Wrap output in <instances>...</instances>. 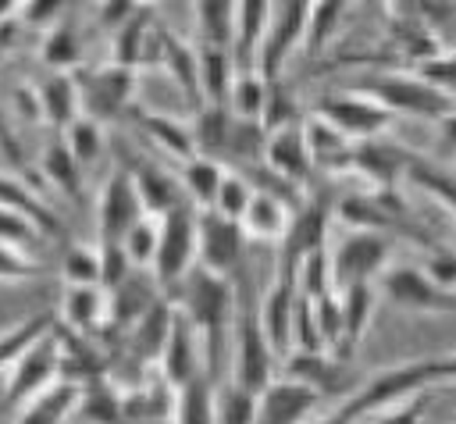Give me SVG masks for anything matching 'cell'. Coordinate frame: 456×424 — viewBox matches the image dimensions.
Wrapping results in <instances>:
<instances>
[{
    "mask_svg": "<svg viewBox=\"0 0 456 424\" xmlns=\"http://www.w3.org/2000/svg\"><path fill=\"white\" fill-rule=\"evenodd\" d=\"M182 314L192 321L200 335V356H203V374L214 378L221 367V356L228 349V328L235 317V285L228 274H214L207 267H192L182 278Z\"/></svg>",
    "mask_w": 456,
    "mask_h": 424,
    "instance_id": "6da1fadb",
    "label": "cell"
},
{
    "mask_svg": "<svg viewBox=\"0 0 456 424\" xmlns=\"http://www.w3.org/2000/svg\"><path fill=\"white\" fill-rule=\"evenodd\" d=\"M456 378V360L452 356H428V360H410V363H395L388 371H378L370 381L356 385V392L346 395V403L335 410L338 420L353 424L367 413H381L410 395H420L424 388H438L449 385Z\"/></svg>",
    "mask_w": 456,
    "mask_h": 424,
    "instance_id": "7a4b0ae2",
    "label": "cell"
},
{
    "mask_svg": "<svg viewBox=\"0 0 456 424\" xmlns=\"http://www.w3.org/2000/svg\"><path fill=\"white\" fill-rule=\"evenodd\" d=\"M356 93L370 96L378 107H385L388 114H413V118H428V121H449L452 118V96L438 93L431 86H424L413 75H374L367 82L356 86Z\"/></svg>",
    "mask_w": 456,
    "mask_h": 424,
    "instance_id": "3957f363",
    "label": "cell"
},
{
    "mask_svg": "<svg viewBox=\"0 0 456 424\" xmlns=\"http://www.w3.org/2000/svg\"><path fill=\"white\" fill-rule=\"evenodd\" d=\"M192 257H196V210L189 203H178L167 214H160L157 253H153L150 271L160 285H171V281L185 278Z\"/></svg>",
    "mask_w": 456,
    "mask_h": 424,
    "instance_id": "277c9868",
    "label": "cell"
},
{
    "mask_svg": "<svg viewBox=\"0 0 456 424\" xmlns=\"http://www.w3.org/2000/svg\"><path fill=\"white\" fill-rule=\"evenodd\" d=\"M385 264H388V242H385V235L381 232H370V228H356L328 257L331 289L370 281V278H378L385 271Z\"/></svg>",
    "mask_w": 456,
    "mask_h": 424,
    "instance_id": "5b68a950",
    "label": "cell"
},
{
    "mask_svg": "<svg viewBox=\"0 0 456 424\" xmlns=\"http://www.w3.org/2000/svg\"><path fill=\"white\" fill-rule=\"evenodd\" d=\"M232 328H235V378L232 381L249 392H260L274 378V349L267 346L256 324V310L242 303L239 314L232 317Z\"/></svg>",
    "mask_w": 456,
    "mask_h": 424,
    "instance_id": "8992f818",
    "label": "cell"
},
{
    "mask_svg": "<svg viewBox=\"0 0 456 424\" xmlns=\"http://www.w3.org/2000/svg\"><path fill=\"white\" fill-rule=\"evenodd\" d=\"M61 367H57V331L50 328L43 338H36L11 367H7V385H4V403L21 406L25 399H32L36 392L50 388L57 381Z\"/></svg>",
    "mask_w": 456,
    "mask_h": 424,
    "instance_id": "52a82bcc",
    "label": "cell"
},
{
    "mask_svg": "<svg viewBox=\"0 0 456 424\" xmlns=\"http://www.w3.org/2000/svg\"><path fill=\"white\" fill-rule=\"evenodd\" d=\"M381 292L395 306L417 310V314H452V306H456L452 289L435 285L420 267H410V264L381 271Z\"/></svg>",
    "mask_w": 456,
    "mask_h": 424,
    "instance_id": "ba28073f",
    "label": "cell"
},
{
    "mask_svg": "<svg viewBox=\"0 0 456 424\" xmlns=\"http://www.w3.org/2000/svg\"><path fill=\"white\" fill-rule=\"evenodd\" d=\"M317 118H324L338 135L346 139H370L378 135L392 114L385 107H378L370 96L363 93H342V96H321V103L314 107Z\"/></svg>",
    "mask_w": 456,
    "mask_h": 424,
    "instance_id": "9c48e42d",
    "label": "cell"
},
{
    "mask_svg": "<svg viewBox=\"0 0 456 424\" xmlns=\"http://www.w3.org/2000/svg\"><path fill=\"white\" fill-rule=\"evenodd\" d=\"M306 11H310V0H281L278 14L267 18V29H264V39H260V50H256V71L267 82L278 78L289 50L303 39Z\"/></svg>",
    "mask_w": 456,
    "mask_h": 424,
    "instance_id": "30bf717a",
    "label": "cell"
},
{
    "mask_svg": "<svg viewBox=\"0 0 456 424\" xmlns=\"http://www.w3.org/2000/svg\"><path fill=\"white\" fill-rule=\"evenodd\" d=\"M321 406V395L296 381V378H271V385H264L256 392V420L253 424H306L314 417V410Z\"/></svg>",
    "mask_w": 456,
    "mask_h": 424,
    "instance_id": "8fae6325",
    "label": "cell"
},
{
    "mask_svg": "<svg viewBox=\"0 0 456 424\" xmlns=\"http://www.w3.org/2000/svg\"><path fill=\"white\" fill-rule=\"evenodd\" d=\"M75 86H78V110H86V118H93V121H107L132 96L135 75H132V68L110 64V68L86 71L82 78H75Z\"/></svg>",
    "mask_w": 456,
    "mask_h": 424,
    "instance_id": "7c38bea8",
    "label": "cell"
},
{
    "mask_svg": "<svg viewBox=\"0 0 456 424\" xmlns=\"http://www.w3.org/2000/svg\"><path fill=\"white\" fill-rule=\"evenodd\" d=\"M242 253V228L239 221L217 214V210H203L196 214V257L200 267L214 271V274H232Z\"/></svg>",
    "mask_w": 456,
    "mask_h": 424,
    "instance_id": "4fadbf2b",
    "label": "cell"
},
{
    "mask_svg": "<svg viewBox=\"0 0 456 424\" xmlns=\"http://www.w3.org/2000/svg\"><path fill=\"white\" fill-rule=\"evenodd\" d=\"M328 200L324 196H314L306 200L303 207H292V217H289V228L285 235L278 239L281 242V264L285 271H296V264L317 249H324V235H328Z\"/></svg>",
    "mask_w": 456,
    "mask_h": 424,
    "instance_id": "5bb4252c",
    "label": "cell"
},
{
    "mask_svg": "<svg viewBox=\"0 0 456 424\" xmlns=\"http://www.w3.org/2000/svg\"><path fill=\"white\" fill-rule=\"evenodd\" d=\"M292 306H296V271L278 267V278L267 289L260 314H256V324H260L267 346L274 349V356L292 349Z\"/></svg>",
    "mask_w": 456,
    "mask_h": 424,
    "instance_id": "9a60e30c",
    "label": "cell"
},
{
    "mask_svg": "<svg viewBox=\"0 0 456 424\" xmlns=\"http://www.w3.org/2000/svg\"><path fill=\"white\" fill-rule=\"evenodd\" d=\"M160 371H164V381L171 388H178L182 381H189L192 374H200V346H196V328L192 321L175 306L171 310V328H167V338L160 346Z\"/></svg>",
    "mask_w": 456,
    "mask_h": 424,
    "instance_id": "2e32d148",
    "label": "cell"
},
{
    "mask_svg": "<svg viewBox=\"0 0 456 424\" xmlns=\"http://www.w3.org/2000/svg\"><path fill=\"white\" fill-rule=\"evenodd\" d=\"M142 217L139 192L132 185L128 171H114L100 192V239H118Z\"/></svg>",
    "mask_w": 456,
    "mask_h": 424,
    "instance_id": "e0dca14e",
    "label": "cell"
},
{
    "mask_svg": "<svg viewBox=\"0 0 456 424\" xmlns=\"http://www.w3.org/2000/svg\"><path fill=\"white\" fill-rule=\"evenodd\" d=\"M289 378L310 385L321 399L324 395H342L349 388V371H346V360L342 356H331L324 349H299L292 360H289Z\"/></svg>",
    "mask_w": 456,
    "mask_h": 424,
    "instance_id": "ac0fdd59",
    "label": "cell"
},
{
    "mask_svg": "<svg viewBox=\"0 0 456 424\" xmlns=\"http://www.w3.org/2000/svg\"><path fill=\"white\" fill-rule=\"evenodd\" d=\"M264 160H267V167H271L281 182H289V185H299V182L310 175V153H306V143H303L299 121H296V125H289V128L267 132Z\"/></svg>",
    "mask_w": 456,
    "mask_h": 424,
    "instance_id": "d6986e66",
    "label": "cell"
},
{
    "mask_svg": "<svg viewBox=\"0 0 456 424\" xmlns=\"http://www.w3.org/2000/svg\"><path fill=\"white\" fill-rule=\"evenodd\" d=\"M410 167V153L399 150V146H388V143H370V139H360L349 153V171H360L367 175L381 192H388L395 185V178Z\"/></svg>",
    "mask_w": 456,
    "mask_h": 424,
    "instance_id": "ffe728a7",
    "label": "cell"
},
{
    "mask_svg": "<svg viewBox=\"0 0 456 424\" xmlns=\"http://www.w3.org/2000/svg\"><path fill=\"white\" fill-rule=\"evenodd\" d=\"M289 217H292V207L281 196H274L267 189H253V196H249V203H246V210L239 217V228H242V235H253V239H264V242H278L285 235V228H289Z\"/></svg>",
    "mask_w": 456,
    "mask_h": 424,
    "instance_id": "44dd1931",
    "label": "cell"
},
{
    "mask_svg": "<svg viewBox=\"0 0 456 424\" xmlns=\"http://www.w3.org/2000/svg\"><path fill=\"white\" fill-rule=\"evenodd\" d=\"M303 143H306V153H310V167H328V171H349V139L338 135L324 118L310 114L303 125Z\"/></svg>",
    "mask_w": 456,
    "mask_h": 424,
    "instance_id": "7402d4cb",
    "label": "cell"
},
{
    "mask_svg": "<svg viewBox=\"0 0 456 424\" xmlns=\"http://www.w3.org/2000/svg\"><path fill=\"white\" fill-rule=\"evenodd\" d=\"M75 395H78V385L71 381H53L50 388L36 392L32 399H25L18 406V417L14 424H64L71 417V406H75Z\"/></svg>",
    "mask_w": 456,
    "mask_h": 424,
    "instance_id": "603a6c76",
    "label": "cell"
},
{
    "mask_svg": "<svg viewBox=\"0 0 456 424\" xmlns=\"http://www.w3.org/2000/svg\"><path fill=\"white\" fill-rule=\"evenodd\" d=\"M342 299H338V314H342V353L349 356V349L363 338L370 317H374V285L370 281H360V285H346L338 289Z\"/></svg>",
    "mask_w": 456,
    "mask_h": 424,
    "instance_id": "cb8c5ba5",
    "label": "cell"
},
{
    "mask_svg": "<svg viewBox=\"0 0 456 424\" xmlns=\"http://www.w3.org/2000/svg\"><path fill=\"white\" fill-rule=\"evenodd\" d=\"M171 303H150L135 321H132V335H128V349L135 360H157L160 356V346L167 338V328H171Z\"/></svg>",
    "mask_w": 456,
    "mask_h": 424,
    "instance_id": "d4e9b609",
    "label": "cell"
},
{
    "mask_svg": "<svg viewBox=\"0 0 456 424\" xmlns=\"http://www.w3.org/2000/svg\"><path fill=\"white\" fill-rule=\"evenodd\" d=\"M171 424H214V385L207 374H192L175 388Z\"/></svg>",
    "mask_w": 456,
    "mask_h": 424,
    "instance_id": "484cf974",
    "label": "cell"
},
{
    "mask_svg": "<svg viewBox=\"0 0 456 424\" xmlns=\"http://www.w3.org/2000/svg\"><path fill=\"white\" fill-rule=\"evenodd\" d=\"M196 64H200V96H207V103H224L228 100V89H232V78H235L232 50L228 46L203 43L200 53H196Z\"/></svg>",
    "mask_w": 456,
    "mask_h": 424,
    "instance_id": "4316f807",
    "label": "cell"
},
{
    "mask_svg": "<svg viewBox=\"0 0 456 424\" xmlns=\"http://www.w3.org/2000/svg\"><path fill=\"white\" fill-rule=\"evenodd\" d=\"M71 413H78L82 424H121L125 413H121V395L100 381V378H89L78 385V395H75V406Z\"/></svg>",
    "mask_w": 456,
    "mask_h": 424,
    "instance_id": "83f0119b",
    "label": "cell"
},
{
    "mask_svg": "<svg viewBox=\"0 0 456 424\" xmlns=\"http://www.w3.org/2000/svg\"><path fill=\"white\" fill-rule=\"evenodd\" d=\"M39 114L50 121V125H61L68 128L75 118H78V86L71 75L64 71H53L43 86H39Z\"/></svg>",
    "mask_w": 456,
    "mask_h": 424,
    "instance_id": "f1b7e54d",
    "label": "cell"
},
{
    "mask_svg": "<svg viewBox=\"0 0 456 424\" xmlns=\"http://www.w3.org/2000/svg\"><path fill=\"white\" fill-rule=\"evenodd\" d=\"M228 128H232V110L224 103H203L196 114L192 132V150L200 157H221L228 150Z\"/></svg>",
    "mask_w": 456,
    "mask_h": 424,
    "instance_id": "f546056e",
    "label": "cell"
},
{
    "mask_svg": "<svg viewBox=\"0 0 456 424\" xmlns=\"http://www.w3.org/2000/svg\"><path fill=\"white\" fill-rule=\"evenodd\" d=\"M0 207H4V210H14V214H21V217H28L43 235L61 232L57 217L43 207V200H39L28 185H21V182H14V178H7V175H0Z\"/></svg>",
    "mask_w": 456,
    "mask_h": 424,
    "instance_id": "4dcf8cb0",
    "label": "cell"
},
{
    "mask_svg": "<svg viewBox=\"0 0 456 424\" xmlns=\"http://www.w3.org/2000/svg\"><path fill=\"white\" fill-rule=\"evenodd\" d=\"M103 292L100 285H68L64 289V303H61V317L71 331H89L103 321Z\"/></svg>",
    "mask_w": 456,
    "mask_h": 424,
    "instance_id": "1f68e13d",
    "label": "cell"
},
{
    "mask_svg": "<svg viewBox=\"0 0 456 424\" xmlns=\"http://www.w3.org/2000/svg\"><path fill=\"white\" fill-rule=\"evenodd\" d=\"M132 185L139 192V203H142V214H167L171 207H178V189H175V178L160 167H139L132 175Z\"/></svg>",
    "mask_w": 456,
    "mask_h": 424,
    "instance_id": "d6a6232c",
    "label": "cell"
},
{
    "mask_svg": "<svg viewBox=\"0 0 456 424\" xmlns=\"http://www.w3.org/2000/svg\"><path fill=\"white\" fill-rule=\"evenodd\" d=\"M192 4H196L200 39L232 50V29H235V7H239V0H192Z\"/></svg>",
    "mask_w": 456,
    "mask_h": 424,
    "instance_id": "836d02e7",
    "label": "cell"
},
{
    "mask_svg": "<svg viewBox=\"0 0 456 424\" xmlns=\"http://www.w3.org/2000/svg\"><path fill=\"white\" fill-rule=\"evenodd\" d=\"M139 121H142L146 135H150L164 153H171V157H178V160L196 157V150H192V132H189L182 121H175V118H167V114H153V110H142Z\"/></svg>",
    "mask_w": 456,
    "mask_h": 424,
    "instance_id": "e575fe53",
    "label": "cell"
},
{
    "mask_svg": "<svg viewBox=\"0 0 456 424\" xmlns=\"http://www.w3.org/2000/svg\"><path fill=\"white\" fill-rule=\"evenodd\" d=\"M221 175H224V167L214 160V157H189L185 160V167H182V185H185V192H189V200L192 203H200L203 210H210V203H214V192H217V185H221Z\"/></svg>",
    "mask_w": 456,
    "mask_h": 424,
    "instance_id": "d590c367",
    "label": "cell"
},
{
    "mask_svg": "<svg viewBox=\"0 0 456 424\" xmlns=\"http://www.w3.org/2000/svg\"><path fill=\"white\" fill-rule=\"evenodd\" d=\"M342 7H346V0H310L303 39H299L306 46V53H321L324 50V43L331 39V32L342 21Z\"/></svg>",
    "mask_w": 456,
    "mask_h": 424,
    "instance_id": "8d00e7d4",
    "label": "cell"
},
{
    "mask_svg": "<svg viewBox=\"0 0 456 424\" xmlns=\"http://www.w3.org/2000/svg\"><path fill=\"white\" fill-rule=\"evenodd\" d=\"M256 420V392L242 385L214 388V424H253Z\"/></svg>",
    "mask_w": 456,
    "mask_h": 424,
    "instance_id": "74e56055",
    "label": "cell"
},
{
    "mask_svg": "<svg viewBox=\"0 0 456 424\" xmlns=\"http://www.w3.org/2000/svg\"><path fill=\"white\" fill-rule=\"evenodd\" d=\"M264 89H267V78L260 71H235L232 78V89H228V110L232 118H260V107H264Z\"/></svg>",
    "mask_w": 456,
    "mask_h": 424,
    "instance_id": "f35d334b",
    "label": "cell"
},
{
    "mask_svg": "<svg viewBox=\"0 0 456 424\" xmlns=\"http://www.w3.org/2000/svg\"><path fill=\"white\" fill-rule=\"evenodd\" d=\"M50 328H53V314H39V317H28V321L7 328V331L0 335V367H11V363H14L36 338H43Z\"/></svg>",
    "mask_w": 456,
    "mask_h": 424,
    "instance_id": "ab89813d",
    "label": "cell"
},
{
    "mask_svg": "<svg viewBox=\"0 0 456 424\" xmlns=\"http://www.w3.org/2000/svg\"><path fill=\"white\" fill-rule=\"evenodd\" d=\"M256 121H260L264 132H278V128H289V125L299 121L296 100H292V93H289L278 78L267 82V89H264V107H260V118H256Z\"/></svg>",
    "mask_w": 456,
    "mask_h": 424,
    "instance_id": "60d3db41",
    "label": "cell"
},
{
    "mask_svg": "<svg viewBox=\"0 0 456 424\" xmlns=\"http://www.w3.org/2000/svg\"><path fill=\"white\" fill-rule=\"evenodd\" d=\"M64 146H68V153H71L82 167H89V164L100 157V150H103L100 121H93V118L78 114V118L68 125V139H64Z\"/></svg>",
    "mask_w": 456,
    "mask_h": 424,
    "instance_id": "b9f144b4",
    "label": "cell"
},
{
    "mask_svg": "<svg viewBox=\"0 0 456 424\" xmlns=\"http://www.w3.org/2000/svg\"><path fill=\"white\" fill-rule=\"evenodd\" d=\"M146 29H150V14H146V11H139V7H135V11L118 25V50H114V57H118V64H121V68H132V64H139V61H142Z\"/></svg>",
    "mask_w": 456,
    "mask_h": 424,
    "instance_id": "7bdbcfd3",
    "label": "cell"
},
{
    "mask_svg": "<svg viewBox=\"0 0 456 424\" xmlns=\"http://www.w3.org/2000/svg\"><path fill=\"white\" fill-rule=\"evenodd\" d=\"M43 171H46V178L61 189V192H68V196H78V178H82V164L68 153V146L64 143H53V146H46V153H43Z\"/></svg>",
    "mask_w": 456,
    "mask_h": 424,
    "instance_id": "ee69618b",
    "label": "cell"
},
{
    "mask_svg": "<svg viewBox=\"0 0 456 424\" xmlns=\"http://www.w3.org/2000/svg\"><path fill=\"white\" fill-rule=\"evenodd\" d=\"M264 143H267V132L260 128V121H253V118H232L228 150L224 153H232L239 160H256L264 153Z\"/></svg>",
    "mask_w": 456,
    "mask_h": 424,
    "instance_id": "f6af8a7d",
    "label": "cell"
},
{
    "mask_svg": "<svg viewBox=\"0 0 456 424\" xmlns=\"http://www.w3.org/2000/svg\"><path fill=\"white\" fill-rule=\"evenodd\" d=\"M121 246H125L128 264H142V267H150V264H153V253H157V221L142 214V217L121 235Z\"/></svg>",
    "mask_w": 456,
    "mask_h": 424,
    "instance_id": "bcb514c9",
    "label": "cell"
},
{
    "mask_svg": "<svg viewBox=\"0 0 456 424\" xmlns=\"http://www.w3.org/2000/svg\"><path fill=\"white\" fill-rule=\"evenodd\" d=\"M249 196H253L249 182H246L242 175H228V171H224V175H221V185H217V192H214L210 210H217V214L232 217V221H239L242 210H246V203H249Z\"/></svg>",
    "mask_w": 456,
    "mask_h": 424,
    "instance_id": "7dc6e473",
    "label": "cell"
},
{
    "mask_svg": "<svg viewBox=\"0 0 456 424\" xmlns=\"http://www.w3.org/2000/svg\"><path fill=\"white\" fill-rule=\"evenodd\" d=\"M64 281L68 285H100V249L93 246H71L64 253Z\"/></svg>",
    "mask_w": 456,
    "mask_h": 424,
    "instance_id": "c3c4849f",
    "label": "cell"
},
{
    "mask_svg": "<svg viewBox=\"0 0 456 424\" xmlns=\"http://www.w3.org/2000/svg\"><path fill=\"white\" fill-rule=\"evenodd\" d=\"M146 306H150V296H146V289H142V281H139L135 274H128L125 281H118V285H114L110 317H118V321H128V324H132Z\"/></svg>",
    "mask_w": 456,
    "mask_h": 424,
    "instance_id": "681fc988",
    "label": "cell"
},
{
    "mask_svg": "<svg viewBox=\"0 0 456 424\" xmlns=\"http://www.w3.org/2000/svg\"><path fill=\"white\" fill-rule=\"evenodd\" d=\"M43 61H46L50 68H57V71H64V68H75V64H78V43H75L71 25H57V29L46 36Z\"/></svg>",
    "mask_w": 456,
    "mask_h": 424,
    "instance_id": "f907efd6",
    "label": "cell"
},
{
    "mask_svg": "<svg viewBox=\"0 0 456 424\" xmlns=\"http://www.w3.org/2000/svg\"><path fill=\"white\" fill-rule=\"evenodd\" d=\"M413 78H420L424 86H431V89H438V93H449L452 96V57L442 50H435V53H428V57H420L417 61V75Z\"/></svg>",
    "mask_w": 456,
    "mask_h": 424,
    "instance_id": "816d5d0a",
    "label": "cell"
},
{
    "mask_svg": "<svg viewBox=\"0 0 456 424\" xmlns=\"http://www.w3.org/2000/svg\"><path fill=\"white\" fill-rule=\"evenodd\" d=\"M100 285L114 289L118 281L128 278V257H125V246L118 239H100Z\"/></svg>",
    "mask_w": 456,
    "mask_h": 424,
    "instance_id": "f5cc1de1",
    "label": "cell"
},
{
    "mask_svg": "<svg viewBox=\"0 0 456 424\" xmlns=\"http://www.w3.org/2000/svg\"><path fill=\"white\" fill-rule=\"evenodd\" d=\"M43 239V232L28 221V217H21V214H14V210H4L0 207V242H7V246H25V242H39Z\"/></svg>",
    "mask_w": 456,
    "mask_h": 424,
    "instance_id": "db71d44e",
    "label": "cell"
},
{
    "mask_svg": "<svg viewBox=\"0 0 456 424\" xmlns=\"http://www.w3.org/2000/svg\"><path fill=\"white\" fill-rule=\"evenodd\" d=\"M39 267L36 260H28L21 249L0 242V281H21V278H32Z\"/></svg>",
    "mask_w": 456,
    "mask_h": 424,
    "instance_id": "11a10c76",
    "label": "cell"
},
{
    "mask_svg": "<svg viewBox=\"0 0 456 424\" xmlns=\"http://www.w3.org/2000/svg\"><path fill=\"white\" fill-rule=\"evenodd\" d=\"M435 285H442V289H452V281H456V260L449 257V253H435L431 260H428V267H420Z\"/></svg>",
    "mask_w": 456,
    "mask_h": 424,
    "instance_id": "9f6ffc18",
    "label": "cell"
},
{
    "mask_svg": "<svg viewBox=\"0 0 456 424\" xmlns=\"http://www.w3.org/2000/svg\"><path fill=\"white\" fill-rule=\"evenodd\" d=\"M392 413H378V420L374 424H420V395H410V399H403V403H395V406H388Z\"/></svg>",
    "mask_w": 456,
    "mask_h": 424,
    "instance_id": "6f0895ef",
    "label": "cell"
},
{
    "mask_svg": "<svg viewBox=\"0 0 456 424\" xmlns=\"http://www.w3.org/2000/svg\"><path fill=\"white\" fill-rule=\"evenodd\" d=\"M61 7H64V0H28L25 4V21L28 25H46L50 18H57Z\"/></svg>",
    "mask_w": 456,
    "mask_h": 424,
    "instance_id": "680465c9",
    "label": "cell"
},
{
    "mask_svg": "<svg viewBox=\"0 0 456 424\" xmlns=\"http://www.w3.org/2000/svg\"><path fill=\"white\" fill-rule=\"evenodd\" d=\"M139 4H132V0H103V7H100V14H103V25H121L132 11H135Z\"/></svg>",
    "mask_w": 456,
    "mask_h": 424,
    "instance_id": "91938a15",
    "label": "cell"
},
{
    "mask_svg": "<svg viewBox=\"0 0 456 424\" xmlns=\"http://www.w3.org/2000/svg\"><path fill=\"white\" fill-rule=\"evenodd\" d=\"M7 7H11V0H0V14H4V11H7Z\"/></svg>",
    "mask_w": 456,
    "mask_h": 424,
    "instance_id": "94428289",
    "label": "cell"
},
{
    "mask_svg": "<svg viewBox=\"0 0 456 424\" xmlns=\"http://www.w3.org/2000/svg\"><path fill=\"white\" fill-rule=\"evenodd\" d=\"M132 4H150V0H132Z\"/></svg>",
    "mask_w": 456,
    "mask_h": 424,
    "instance_id": "6125c7cd",
    "label": "cell"
},
{
    "mask_svg": "<svg viewBox=\"0 0 456 424\" xmlns=\"http://www.w3.org/2000/svg\"><path fill=\"white\" fill-rule=\"evenodd\" d=\"M167 424H171V420H167Z\"/></svg>",
    "mask_w": 456,
    "mask_h": 424,
    "instance_id": "be15d7a7",
    "label": "cell"
}]
</instances>
